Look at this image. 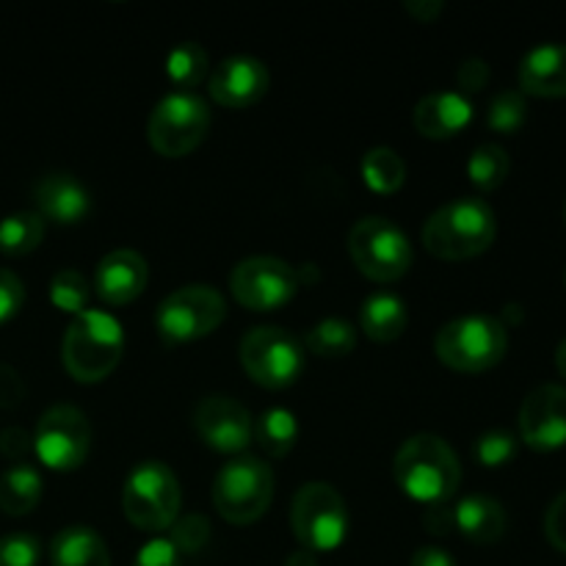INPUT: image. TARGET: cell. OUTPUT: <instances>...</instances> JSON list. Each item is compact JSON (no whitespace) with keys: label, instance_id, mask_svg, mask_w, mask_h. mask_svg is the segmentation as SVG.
<instances>
[{"label":"cell","instance_id":"45","mask_svg":"<svg viewBox=\"0 0 566 566\" xmlns=\"http://www.w3.org/2000/svg\"><path fill=\"white\" fill-rule=\"evenodd\" d=\"M556 368H558V376L566 381V337L556 348Z\"/></svg>","mask_w":566,"mask_h":566},{"label":"cell","instance_id":"12","mask_svg":"<svg viewBox=\"0 0 566 566\" xmlns=\"http://www.w3.org/2000/svg\"><path fill=\"white\" fill-rule=\"evenodd\" d=\"M298 271L291 263L269 254L247 258L232 269L230 291L241 307L252 313H274L298 293Z\"/></svg>","mask_w":566,"mask_h":566},{"label":"cell","instance_id":"3","mask_svg":"<svg viewBox=\"0 0 566 566\" xmlns=\"http://www.w3.org/2000/svg\"><path fill=\"white\" fill-rule=\"evenodd\" d=\"M122 354H125L122 324L103 310H86L75 315L61 343L66 374L83 385H97L108 379L122 363Z\"/></svg>","mask_w":566,"mask_h":566},{"label":"cell","instance_id":"9","mask_svg":"<svg viewBox=\"0 0 566 566\" xmlns=\"http://www.w3.org/2000/svg\"><path fill=\"white\" fill-rule=\"evenodd\" d=\"M348 254L374 282H396L412 269V243L401 227L381 216H365L352 227Z\"/></svg>","mask_w":566,"mask_h":566},{"label":"cell","instance_id":"40","mask_svg":"<svg viewBox=\"0 0 566 566\" xmlns=\"http://www.w3.org/2000/svg\"><path fill=\"white\" fill-rule=\"evenodd\" d=\"M31 448H33V440L25 434V431L17 429V426H9V429L0 431V453H3L9 462L22 464V459L31 453Z\"/></svg>","mask_w":566,"mask_h":566},{"label":"cell","instance_id":"18","mask_svg":"<svg viewBox=\"0 0 566 566\" xmlns=\"http://www.w3.org/2000/svg\"><path fill=\"white\" fill-rule=\"evenodd\" d=\"M149 280L147 260L133 249H116V252L105 254L97 265V276H94V287L97 296L111 307H122V304L136 302L144 293Z\"/></svg>","mask_w":566,"mask_h":566},{"label":"cell","instance_id":"4","mask_svg":"<svg viewBox=\"0 0 566 566\" xmlns=\"http://www.w3.org/2000/svg\"><path fill=\"white\" fill-rule=\"evenodd\" d=\"M509 332L492 315H462L442 326L434 337V354L442 365L459 374H484L503 363Z\"/></svg>","mask_w":566,"mask_h":566},{"label":"cell","instance_id":"10","mask_svg":"<svg viewBox=\"0 0 566 566\" xmlns=\"http://www.w3.org/2000/svg\"><path fill=\"white\" fill-rule=\"evenodd\" d=\"M208 127L210 108L199 94L171 92L149 114V147L164 158H186L205 142Z\"/></svg>","mask_w":566,"mask_h":566},{"label":"cell","instance_id":"41","mask_svg":"<svg viewBox=\"0 0 566 566\" xmlns=\"http://www.w3.org/2000/svg\"><path fill=\"white\" fill-rule=\"evenodd\" d=\"M457 81L459 86H462V94L481 92V88L490 83V66H486V61L481 59H468L462 66H459Z\"/></svg>","mask_w":566,"mask_h":566},{"label":"cell","instance_id":"44","mask_svg":"<svg viewBox=\"0 0 566 566\" xmlns=\"http://www.w3.org/2000/svg\"><path fill=\"white\" fill-rule=\"evenodd\" d=\"M285 566H318V558H315V553L310 551H296L287 556Z\"/></svg>","mask_w":566,"mask_h":566},{"label":"cell","instance_id":"17","mask_svg":"<svg viewBox=\"0 0 566 566\" xmlns=\"http://www.w3.org/2000/svg\"><path fill=\"white\" fill-rule=\"evenodd\" d=\"M33 205L44 221L72 227L86 219L92 210V197L77 177L66 175V171H53L33 186Z\"/></svg>","mask_w":566,"mask_h":566},{"label":"cell","instance_id":"27","mask_svg":"<svg viewBox=\"0 0 566 566\" xmlns=\"http://www.w3.org/2000/svg\"><path fill=\"white\" fill-rule=\"evenodd\" d=\"M363 180L376 193H396L407 180V166L401 155L390 147L368 149L363 158Z\"/></svg>","mask_w":566,"mask_h":566},{"label":"cell","instance_id":"15","mask_svg":"<svg viewBox=\"0 0 566 566\" xmlns=\"http://www.w3.org/2000/svg\"><path fill=\"white\" fill-rule=\"evenodd\" d=\"M520 437L542 453L562 451L566 446V387L539 385L520 407Z\"/></svg>","mask_w":566,"mask_h":566},{"label":"cell","instance_id":"34","mask_svg":"<svg viewBox=\"0 0 566 566\" xmlns=\"http://www.w3.org/2000/svg\"><path fill=\"white\" fill-rule=\"evenodd\" d=\"M208 539H210V523L202 517V514H188V517L175 520V525H171L169 542L180 551V556L182 553L193 556V553H199L205 545H208Z\"/></svg>","mask_w":566,"mask_h":566},{"label":"cell","instance_id":"46","mask_svg":"<svg viewBox=\"0 0 566 566\" xmlns=\"http://www.w3.org/2000/svg\"><path fill=\"white\" fill-rule=\"evenodd\" d=\"M564 221H566V205H564Z\"/></svg>","mask_w":566,"mask_h":566},{"label":"cell","instance_id":"14","mask_svg":"<svg viewBox=\"0 0 566 566\" xmlns=\"http://www.w3.org/2000/svg\"><path fill=\"white\" fill-rule=\"evenodd\" d=\"M199 440L219 453H241L254 440V420L243 403L230 396H205L193 409Z\"/></svg>","mask_w":566,"mask_h":566},{"label":"cell","instance_id":"21","mask_svg":"<svg viewBox=\"0 0 566 566\" xmlns=\"http://www.w3.org/2000/svg\"><path fill=\"white\" fill-rule=\"evenodd\" d=\"M453 528L462 531L464 539L475 545H492L503 539L509 528V514L503 503H497L490 495H468L451 509Z\"/></svg>","mask_w":566,"mask_h":566},{"label":"cell","instance_id":"33","mask_svg":"<svg viewBox=\"0 0 566 566\" xmlns=\"http://www.w3.org/2000/svg\"><path fill=\"white\" fill-rule=\"evenodd\" d=\"M473 453L475 459H479V464H484V468H506V464L517 457V440H514V434H509V431L503 429L486 431V434H481L479 440H475Z\"/></svg>","mask_w":566,"mask_h":566},{"label":"cell","instance_id":"42","mask_svg":"<svg viewBox=\"0 0 566 566\" xmlns=\"http://www.w3.org/2000/svg\"><path fill=\"white\" fill-rule=\"evenodd\" d=\"M409 566H459L453 562V556L442 547H420L418 553L412 556Z\"/></svg>","mask_w":566,"mask_h":566},{"label":"cell","instance_id":"20","mask_svg":"<svg viewBox=\"0 0 566 566\" xmlns=\"http://www.w3.org/2000/svg\"><path fill=\"white\" fill-rule=\"evenodd\" d=\"M520 92L542 99L566 97V44H536L520 61Z\"/></svg>","mask_w":566,"mask_h":566},{"label":"cell","instance_id":"24","mask_svg":"<svg viewBox=\"0 0 566 566\" xmlns=\"http://www.w3.org/2000/svg\"><path fill=\"white\" fill-rule=\"evenodd\" d=\"M42 501V475L31 464H11L0 475V512L9 517H25Z\"/></svg>","mask_w":566,"mask_h":566},{"label":"cell","instance_id":"2","mask_svg":"<svg viewBox=\"0 0 566 566\" xmlns=\"http://www.w3.org/2000/svg\"><path fill=\"white\" fill-rule=\"evenodd\" d=\"M495 210L479 197L453 199L434 210L423 224L426 252L448 263L479 258L495 243Z\"/></svg>","mask_w":566,"mask_h":566},{"label":"cell","instance_id":"19","mask_svg":"<svg viewBox=\"0 0 566 566\" xmlns=\"http://www.w3.org/2000/svg\"><path fill=\"white\" fill-rule=\"evenodd\" d=\"M473 122V103L462 92L426 94L412 111L415 130L431 142L459 136Z\"/></svg>","mask_w":566,"mask_h":566},{"label":"cell","instance_id":"7","mask_svg":"<svg viewBox=\"0 0 566 566\" xmlns=\"http://www.w3.org/2000/svg\"><path fill=\"white\" fill-rule=\"evenodd\" d=\"M291 528L302 551L332 553L348 536V509L340 492L324 481L304 484L291 506Z\"/></svg>","mask_w":566,"mask_h":566},{"label":"cell","instance_id":"1","mask_svg":"<svg viewBox=\"0 0 566 566\" xmlns=\"http://www.w3.org/2000/svg\"><path fill=\"white\" fill-rule=\"evenodd\" d=\"M392 475L401 486L403 495L426 506H442L448 497L457 495L462 468L442 437L437 434H415L398 448Z\"/></svg>","mask_w":566,"mask_h":566},{"label":"cell","instance_id":"26","mask_svg":"<svg viewBox=\"0 0 566 566\" xmlns=\"http://www.w3.org/2000/svg\"><path fill=\"white\" fill-rule=\"evenodd\" d=\"M44 238V219L36 210H20L0 221V252L9 258H22L39 249Z\"/></svg>","mask_w":566,"mask_h":566},{"label":"cell","instance_id":"37","mask_svg":"<svg viewBox=\"0 0 566 566\" xmlns=\"http://www.w3.org/2000/svg\"><path fill=\"white\" fill-rule=\"evenodd\" d=\"M133 566H182V556L169 539H153L138 551Z\"/></svg>","mask_w":566,"mask_h":566},{"label":"cell","instance_id":"8","mask_svg":"<svg viewBox=\"0 0 566 566\" xmlns=\"http://www.w3.org/2000/svg\"><path fill=\"white\" fill-rule=\"evenodd\" d=\"M243 370L254 385L265 390H285L293 381H298L304 370V343L293 332L280 326H258L249 329L241 340Z\"/></svg>","mask_w":566,"mask_h":566},{"label":"cell","instance_id":"39","mask_svg":"<svg viewBox=\"0 0 566 566\" xmlns=\"http://www.w3.org/2000/svg\"><path fill=\"white\" fill-rule=\"evenodd\" d=\"M25 401V381L11 365L0 363V409H14Z\"/></svg>","mask_w":566,"mask_h":566},{"label":"cell","instance_id":"32","mask_svg":"<svg viewBox=\"0 0 566 566\" xmlns=\"http://www.w3.org/2000/svg\"><path fill=\"white\" fill-rule=\"evenodd\" d=\"M88 282L81 271L75 269H64L53 276L50 282V302H53L55 310L70 315H81L88 310Z\"/></svg>","mask_w":566,"mask_h":566},{"label":"cell","instance_id":"35","mask_svg":"<svg viewBox=\"0 0 566 566\" xmlns=\"http://www.w3.org/2000/svg\"><path fill=\"white\" fill-rule=\"evenodd\" d=\"M42 558V545L33 534L0 536V566H36Z\"/></svg>","mask_w":566,"mask_h":566},{"label":"cell","instance_id":"11","mask_svg":"<svg viewBox=\"0 0 566 566\" xmlns=\"http://www.w3.org/2000/svg\"><path fill=\"white\" fill-rule=\"evenodd\" d=\"M227 318V302L216 287L186 285L166 296L155 313V326L164 343L202 340Z\"/></svg>","mask_w":566,"mask_h":566},{"label":"cell","instance_id":"30","mask_svg":"<svg viewBox=\"0 0 566 566\" xmlns=\"http://www.w3.org/2000/svg\"><path fill=\"white\" fill-rule=\"evenodd\" d=\"M509 153L497 144H481L468 160V177L479 191H497L509 177Z\"/></svg>","mask_w":566,"mask_h":566},{"label":"cell","instance_id":"47","mask_svg":"<svg viewBox=\"0 0 566 566\" xmlns=\"http://www.w3.org/2000/svg\"><path fill=\"white\" fill-rule=\"evenodd\" d=\"M564 285H566V271H564Z\"/></svg>","mask_w":566,"mask_h":566},{"label":"cell","instance_id":"16","mask_svg":"<svg viewBox=\"0 0 566 566\" xmlns=\"http://www.w3.org/2000/svg\"><path fill=\"white\" fill-rule=\"evenodd\" d=\"M269 70L263 61L252 59V55H232L224 59L216 72L210 75V97L221 105V108L241 111L249 105L260 103L269 92Z\"/></svg>","mask_w":566,"mask_h":566},{"label":"cell","instance_id":"25","mask_svg":"<svg viewBox=\"0 0 566 566\" xmlns=\"http://www.w3.org/2000/svg\"><path fill=\"white\" fill-rule=\"evenodd\" d=\"M254 440H258L260 451L271 459H282L293 451L298 440V423L293 412L282 407H271L260 415L254 423Z\"/></svg>","mask_w":566,"mask_h":566},{"label":"cell","instance_id":"36","mask_svg":"<svg viewBox=\"0 0 566 566\" xmlns=\"http://www.w3.org/2000/svg\"><path fill=\"white\" fill-rule=\"evenodd\" d=\"M25 302V285L14 271L0 269V326L9 324Z\"/></svg>","mask_w":566,"mask_h":566},{"label":"cell","instance_id":"23","mask_svg":"<svg viewBox=\"0 0 566 566\" xmlns=\"http://www.w3.org/2000/svg\"><path fill=\"white\" fill-rule=\"evenodd\" d=\"M359 324L363 332L376 343H392L407 332L409 313L407 304L396 293H374L363 302L359 310Z\"/></svg>","mask_w":566,"mask_h":566},{"label":"cell","instance_id":"22","mask_svg":"<svg viewBox=\"0 0 566 566\" xmlns=\"http://www.w3.org/2000/svg\"><path fill=\"white\" fill-rule=\"evenodd\" d=\"M53 566H111L108 545L88 525H70L59 531L50 545Z\"/></svg>","mask_w":566,"mask_h":566},{"label":"cell","instance_id":"6","mask_svg":"<svg viewBox=\"0 0 566 566\" xmlns=\"http://www.w3.org/2000/svg\"><path fill=\"white\" fill-rule=\"evenodd\" d=\"M182 492L180 481L171 473L169 464L149 459L136 464L125 479L122 492V509L125 517L142 531L171 528L180 514Z\"/></svg>","mask_w":566,"mask_h":566},{"label":"cell","instance_id":"29","mask_svg":"<svg viewBox=\"0 0 566 566\" xmlns=\"http://www.w3.org/2000/svg\"><path fill=\"white\" fill-rule=\"evenodd\" d=\"M208 53L197 42L177 44L166 55V77L171 81V86H177V92H191L193 86H199L205 81V75H208Z\"/></svg>","mask_w":566,"mask_h":566},{"label":"cell","instance_id":"43","mask_svg":"<svg viewBox=\"0 0 566 566\" xmlns=\"http://www.w3.org/2000/svg\"><path fill=\"white\" fill-rule=\"evenodd\" d=\"M446 6L440 0H415V3H407V11L415 17L418 22H434L437 17L442 14Z\"/></svg>","mask_w":566,"mask_h":566},{"label":"cell","instance_id":"13","mask_svg":"<svg viewBox=\"0 0 566 566\" xmlns=\"http://www.w3.org/2000/svg\"><path fill=\"white\" fill-rule=\"evenodd\" d=\"M88 448H92V426L81 409L59 403L39 418L33 451L44 468L59 473L77 470L86 462Z\"/></svg>","mask_w":566,"mask_h":566},{"label":"cell","instance_id":"28","mask_svg":"<svg viewBox=\"0 0 566 566\" xmlns=\"http://www.w3.org/2000/svg\"><path fill=\"white\" fill-rule=\"evenodd\" d=\"M304 348L315 357H329L340 359L357 348V332L352 324L340 318H324L321 324H315L313 329L304 337Z\"/></svg>","mask_w":566,"mask_h":566},{"label":"cell","instance_id":"31","mask_svg":"<svg viewBox=\"0 0 566 566\" xmlns=\"http://www.w3.org/2000/svg\"><path fill=\"white\" fill-rule=\"evenodd\" d=\"M528 119V103H525V94L520 88H506V92L495 94L486 111V125L490 130L503 133V136H514L520 133V127Z\"/></svg>","mask_w":566,"mask_h":566},{"label":"cell","instance_id":"5","mask_svg":"<svg viewBox=\"0 0 566 566\" xmlns=\"http://www.w3.org/2000/svg\"><path fill=\"white\" fill-rule=\"evenodd\" d=\"M274 501V473L258 457L227 462L213 479V506L227 523L252 525Z\"/></svg>","mask_w":566,"mask_h":566},{"label":"cell","instance_id":"38","mask_svg":"<svg viewBox=\"0 0 566 566\" xmlns=\"http://www.w3.org/2000/svg\"><path fill=\"white\" fill-rule=\"evenodd\" d=\"M545 534L556 551L566 553V490L551 503V509H547Z\"/></svg>","mask_w":566,"mask_h":566}]
</instances>
